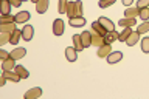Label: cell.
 <instances>
[{"mask_svg":"<svg viewBox=\"0 0 149 99\" xmlns=\"http://www.w3.org/2000/svg\"><path fill=\"white\" fill-rule=\"evenodd\" d=\"M13 68H16V59L8 57V59L2 60V70H3V71H5V70H13Z\"/></svg>","mask_w":149,"mask_h":99,"instance_id":"obj_14","label":"cell"},{"mask_svg":"<svg viewBox=\"0 0 149 99\" xmlns=\"http://www.w3.org/2000/svg\"><path fill=\"white\" fill-rule=\"evenodd\" d=\"M81 40H82L84 48L90 46L92 45V34H90V31H82L81 33Z\"/></svg>","mask_w":149,"mask_h":99,"instance_id":"obj_12","label":"cell"},{"mask_svg":"<svg viewBox=\"0 0 149 99\" xmlns=\"http://www.w3.org/2000/svg\"><path fill=\"white\" fill-rule=\"evenodd\" d=\"M110 53H112V46H110L109 44H104L102 46H100V48H98V51H96L98 57H107Z\"/></svg>","mask_w":149,"mask_h":99,"instance_id":"obj_8","label":"cell"},{"mask_svg":"<svg viewBox=\"0 0 149 99\" xmlns=\"http://www.w3.org/2000/svg\"><path fill=\"white\" fill-rule=\"evenodd\" d=\"M90 34H92V45H95L96 48H100V46H102L106 44L104 42V36H101V34H98L96 31H90Z\"/></svg>","mask_w":149,"mask_h":99,"instance_id":"obj_3","label":"cell"},{"mask_svg":"<svg viewBox=\"0 0 149 99\" xmlns=\"http://www.w3.org/2000/svg\"><path fill=\"white\" fill-rule=\"evenodd\" d=\"M138 14H140V9L138 8H127L124 11V16L126 17H130V19H135Z\"/></svg>","mask_w":149,"mask_h":99,"instance_id":"obj_26","label":"cell"},{"mask_svg":"<svg viewBox=\"0 0 149 99\" xmlns=\"http://www.w3.org/2000/svg\"><path fill=\"white\" fill-rule=\"evenodd\" d=\"M11 6L13 5L9 3V0H2V14H9Z\"/></svg>","mask_w":149,"mask_h":99,"instance_id":"obj_30","label":"cell"},{"mask_svg":"<svg viewBox=\"0 0 149 99\" xmlns=\"http://www.w3.org/2000/svg\"><path fill=\"white\" fill-rule=\"evenodd\" d=\"M20 39H22V31H20V30H16V31L11 33V37H9V44L17 45Z\"/></svg>","mask_w":149,"mask_h":99,"instance_id":"obj_19","label":"cell"},{"mask_svg":"<svg viewBox=\"0 0 149 99\" xmlns=\"http://www.w3.org/2000/svg\"><path fill=\"white\" fill-rule=\"evenodd\" d=\"M30 2H33V3H37V2H39V0H30Z\"/></svg>","mask_w":149,"mask_h":99,"instance_id":"obj_40","label":"cell"},{"mask_svg":"<svg viewBox=\"0 0 149 99\" xmlns=\"http://www.w3.org/2000/svg\"><path fill=\"white\" fill-rule=\"evenodd\" d=\"M121 2H123V5H126V6H129V5H132L134 0H121Z\"/></svg>","mask_w":149,"mask_h":99,"instance_id":"obj_39","label":"cell"},{"mask_svg":"<svg viewBox=\"0 0 149 99\" xmlns=\"http://www.w3.org/2000/svg\"><path fill=\"white\" fill-rule=\"evenodd\" d=\"M65 57H67L68 62H76L78 51L74 50V46H68V48H65Z\"/></svg>","mask_w":149,"mask_h":99,"instance_id":"obj_4","label":"cell"},{"mask_svg":"<svg viewBox=\"0 0 149 99\" xmlns=\"http://www.w3.org/2000/svg\"><path fill=\"white\" fill-rule=\"evenodd\" d=\"M0 57H2V60H5V59L11 57V53H6L5 50H0Z\"/></svg>","mask_w":149,"mask_h":99,"instance_id":"obj_36","label":"cell"},{"mask_svg":"<svg viewBox=\"0 0 149 99\" xmlns=\"http://www.w3.org/2000/svg\"><path fill=\"white\" fill-rule=\"evenodd\" d=\"M141 50L143 53H149V37H144L141 40Z\"/></svg>","mask_w":149,"mask_h":99,"instance_id":"obj_33","label":"cell"},{"mask_svg":"<svg viewBox=\"0 0 149 99\" xmlns=\"http://www.w3.org/2000/svg\"><path fill=\"white\" fill-rule=\"evenodd\" d=\"M33 34H34V28L31 25H25L22 30V39L23 40H31L33 39Z\"/></svg>","mask_w":149,"mask_h":99,"instance_id":"obj_6","label":"cell"},{"mask_svg":"<svg viewBox=\"0 0 149 99\" xmlns=\"http://www.w3.org/2000/svg\"><path fill=\"white\" fill-rule=\"evenodd\" d=\"M70 25H72L73 28H81V26L86 25V19H84L82 16L73 17V19H70Z\"/></svg>","mask_w":149,"mask_h":99,"instance_id":"obj_9","label":"cell"},{"mask_svg":"<svg viewBox=\"0 0 149 99\" xmlns=\"http://www.w3.org/2000/svg\"><path fill=\"white\" fill-rule=\"evenodd\" d=\"M148 8H149V6H148Z\"/></svg>","mask_w":149,"mask_h":99,"instance_id":"obj_42","label":"cell"},{"mask_svg":"<svg viewBox=\"0 0 149 99\" xmlns=\"http://www.w3.org/2000/svg\"><path fill=\"white\" fill-rule=\"evenodd\" d=\"M138 17L141 19L143 22H146L148 19H149V8H141V9H140V14H138Z\"/></svg>","mask_w":149,"mask_h":99,"instance_id":"obj_31","label":"cell"},{"mask_svg":"<svg viewBox=\"0 0 149 99\" xmlns=\"http://www.w3.org/2000/svg\"><path fill=\"white\" fill-rule=\"evenodd\" d=\"M64 30H65V23L62 19H56L53 22V33L56 36H62L64 34Z\"/></svg>","mask_w":149,"mask_h":99,"instance_id":"obj_2","label":"cell"},{"mask_svg":"<svg viewBox=\"0 0 149 99\" xmlns=\"http://www.w3.org/2000/svg\"><path fill=\"white\" fill-rule=\"evenodd\" d=\"M130 33H132V30H130V26H126L123 33H120V36H118V40L120 42H126L127 40V37L130 36Z\"/></svg>","mask_w":149,"mask_h":99,"instance_id":"obj_25","label":"cell"},{"mask_svg":"<svg viewBox=\"0 0 149 99\" xmlns=\"http://www.w3.org/2000/svg\"><path fill=\"white\" fill-rule=\"evenodd\" d=\"M14 71H16L19 76H20L22 79H26L28 76H30V73H28L26 68H23L22 65H16V68H14Z\"/></svg>","mask_w":149,"mask_h":99,"instance_id":"obj_24","label":"cell"},{"mask_svg":"<svg viewBox=\"0 0 149 99\" xmlns=\"http://www.w3.org/2000/svg\"><path fill=\"white\" fill-rule=\"evenodd\" d=\"M118 36H120V34H118L115 30H113V31H107V34L104 36V42L110 45V44H113L115 40H118Z\"/></svg>","mask_w":149,"mask_h":99,"instance_id":"obj_10","label":"cell"},{"mask_svg":"<svg viewBox=\"0 0 149 99\" xmlns=\"http://www.w3.org/2000/svg\"><path fill=\"white\" fill-rule=\"evenodd\" d=\"M22 2H26V0H22Z\"/></svg>","mask_w":149,"mask_h":99,"instance_id":"obj_41","label":"cell"},{"mask_svg":"<svg viewBox=\"0 0 149 99\" xmlns=\"http://www.w3.org/2000/svg\"><path fill=\"white\" fill-rule=\"evenodd\" d=\"M2 74H3V76L8 79V81H11V82H14V84L19 82V81L22 79V78L19 76V74H17L16 71H13V70H5V71H3Z\"/></svg>","mask_w":149,"mask_h":99,"instance_id":"obj_5","label":"cell"},{"mask_svg":"<svg viewBox=\"0 0 149 99\" xmlns=\"http://www.w3.org/2000/svg\"><path fill=\"white\" fill-rule=\"evenodd\" d=\"M9 37H11L9 33H2L0 34V45H5L6 42H9Z\"/></svg>","mask_w":149,"mask_h":99,"instance_id":"obj_34","label":"cell"},{"mask_svg":"<svg viewBox=\"0 0 149 99\" xmlns=\"http://www.w3.org/2000/svg\"><path fill=\"white\" fill-rule=\"evenodd\" d=\"M73 45H74V50H76V51L86 50V48H84V45H82V40H81V34H74L73 36Z\"/></svg>","mask_w":149,"mask_h":99,"instance_id":"obj_20","label":"cell"},{"mask_svg":"<svg viewBox=\"0 0 149 99\" xmlns=\"http://www.w3.org/2000/svg\"><path fill=\"white\" fill-rule=\"evenodd\" d=\"M16 30L17 28L14 23H0V31L2 33H9V34H11V33L16 31Z\"/></svg>","mask_w":149,"mask_h":99,"instance_id":"obj_22","label":"cell"},{"mask_svg":"<svg viewBox=\"0 0 149 99\" xmlns=\"http://www.w3.org/2000/svg\"><path fill=\"white\" fill-rule=\"evenodd\" d=\"M9 3L13 5V6H16V8H19L22 5V0H9Z\"/></svg>","mask_w":149,"mask_h":99,"instance_id":"obj_37","label":"cell"},{"mask_svg":"<svg viewBox=\"0 0 149 99\" xmlns=\"http://www.w3.org/2000/svg\"><path fill=\"white\" fill-rule=\"evenodd\" d=\"M47 9H48V0H39L36 3L37 14H44V12H47Z\"/></svg>","mask_w":149,"mask_h":99,"instance_id":"obj_15","label":"cell"},{"mask_svg":"<svg viewBox=\"0 0 149 99\" xmlns=\"http://www.w3.org/2000/svg\"><path fill=\"white\" fill-rule=\"evenodd\" d=\"M92 30H93V31H96L98 34H101V36H106V34H107V30H106V28L102 26L98 20L92 23Z\"/></svg>","mask_w":149,"mask_h":99,"instance_id":"obj_18","label":"cell"},{"mask_svg":"<svg viewBox=\"0 0 149 99\" xmlns=\"http://www.w3.org/2000/svg\"><path fill=\"white\" fill-rule=\"evenodd\" d=\"M116 2V0H100V8H109Z\"/></svg>","mask_w":149,"mask_h":99,"instance_id":"obj_32","label":"cell"},{"mask_svg":"<svg viewBox=\"0 0 149 99\" xmlns=\"http://www.w3.org/2000/svg\"><path fill=\"white\" fill-rule=\"evenodd\" d=\"M30 20V12L28 11H20L16 14V23H25Z\"/></svg>","mask_w":149,"mask_h":99,"instance_id":"obj_16","label":"cell"},{"mask_svg":"<svg viewBox=\"0 0 149 99\" xmlns=\"http://www.w3.org/2000/svg\"><path fill=\"white\" fill-rule=\"evenodd\" d=\"M25 54H26V50L25 48H16V50L11 51V57L16 59V60L23 59V57H25Z\"/></svg>","mask_w":149,"mask_h":99,"instance_id":"obj_17","label":"cell"},{"mask_svg":"<svg viewBox=\"0 0 149 99\" xmlns=\"http://www.w3.org/2000/svg\"><path fill=\"white\" fill-rule=\"evenodd\" d=\"M118 25H121L123 28L134 26V25H137V20H135V19H130V17H124V19H121V20L118 22Z\"/></svg>","mask_w":149,"mask_h":99,"instance_id":"obj_23","label":"cell"},{"mask_svg":"<svg viewBox=\"0 0 149 99\" xmlns=\"http://www.w3.org/2000/svg\"><path fill=\"white\" fill-rule=\"evenodd\" d=\"M40 95H42V90L39 87H34L25 93V99H34V98H39Z\"/></svg>","mask_w":149,"mask_h":99,"instance_id":"obj_13","label":"cell"},{"mask_svg":"<svg viewBox=\"0 0 149 99\" xmlns=\"http://www.w3.org/2000/svg\"><path fill=\"white\" fill-rule=\"evenodd\" d=\"M149 6V0H138L137 2V8L141 9V8H148Z\"/></svg>","mask_w":149,"mask_h":99,"instance_id":"obj_35","label":"cell"},{"mask_svg":"<svg viewBox=\"0 0 149 99\" xmlns=\"http://www.w3.org/2000/svg\"><path fill=\"white\" fill-rule=\"evenodd\" d=\"M67 6H68V0H59L58 2V12H61V14L67 12Z\"/></svg>","mask_w":149,"mask_h":99,"instance_id":"obj_28","label":"cell"},{"mask_svg":"<svg viewBox=\"0 0 149 99\" xmlns=\"http://www.w3.org/2000/svg\"><path fill=\"white\" fill-rule=\"evenodd\" d=\"M121 59H123V53H121V51H112V53L107 56V62H109L110 65L120 62Z\"/></svg>","mask_w":149,"mask_h":99,"instance_id":"obj_7","label":"cell"},{"mask_svg":"<svg viewBox=\"0 0 149 99\" xmlns=\"http://www.w3.org/2000/svg\"><path fill=\"white\" fill-rule=\"evenodd\" d=\"M68 19H73V17H78L82 14V2L81 0H76V2H68V6H67V12Z\"/></svg>","mask_w":149,"mask_h":99,"instance_id":"obj_1","label":"cell"},{"mask_svg":"<svg viewBox=\"0 0 149 99\" xmlns=\"http://www.w3.org/2000/svg\"><path fill=\"white\" fill-rule=\"evenodd\" d=\"M137 33H138L140 36H141V34H146V33H149V22L146 20V22H143L141 25H138Z\"/></svg>","mask_w":149,"mask_h":99,"instance_id":"obj_27","label":"cell"},{"mask_svg":"<svg viewBox=\"0 0 149 99\" xmlns=\"http://www.w3.org/2000/svg\"><path fill=\"white\" fill-rule=\"evenodd\" d=\"M2 23H16V16H11V14H2Z\"/></svg>","mask_w":149,"mask_h":99,"instance_id":"obj_29","label":"cell"},{"mask_svg":"<svg viewBox=\"0 0 149 99\" xmlns=\"http://www.w3.org/2000/svg\"><path fill=\"white\" fill-rule=\"evenodd\" d=\"M6 81H8V79H6V78H5L3 74H2V78H0V87H3L5 84H6Z\"/></svg>","mask_w":149,"mask_h":99,"instance_id":"obj_38","label":"cell"},{"mask_svg":"<svg viewBox=\"0 0 149 99\" xmlns=\"http://www.w3.org/2000/svg\"><path fill=\"white\" fill-rule=\"evenodd\" d=\"M98 22H100L107 31H113V30H115V23L112 22V20H109L107 17H100V20H98Z\"/></svg>","mask_w":149,"mask_h":99,"instance_id":"obj_11","label":"cell"},{"mask_svg":"<svg viewBox=\"0 0 149 99\" xmlns=\"http://www.w3.org/2000/svg\"><path fill=\"white\" fill-rule=\"evenodd\" d=\"M138 39H140V34L137 31H132V33H130V36L127 37V40H126V44H127L129 46H134L138 42Z\"/></svg>","mask_w":149,"mask_h":99,"instance_id":"obj_21","label":"cell"}]
</instances>
